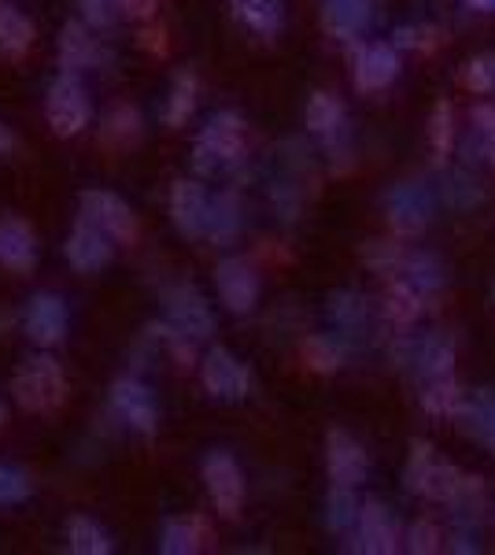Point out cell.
I'll list each match as a JSON object with an SVG mask.
<instances>
[{"label": "cell", "mask_w": 495, "mask_h": 555, "mask_svg": "<svg viewBox=\"0 0 495 555\" xmlns=\"http://www.w3.org/2000/svg\"><path fill=\"white\" fill-rule=\"evenodd\" d=\"M107 60V52L101 49V41L89 34L86 23H67L60 34V64L63 70L78 75V70H93Z\"/></svg>", "instance_id": "2e32d148"}, {"label": "cell", "mask_w": 495, "mask_h": 555, "mask_svg": "<svg viewBox=\"0 0 495 555\" xmlns=\"http://www.w3.org/2000/svg\"><path fill=\"white\" fill-rule=\"evenodd\" d=\"M30 474L15 463H0V507H15V504H26L30 500Z\"/></svg>", "instance_id": "f1b7e54d"}, {"label": "cell", "mask_w": 495, "mask_h": 555, "mask_svg": "<svg viewBox=\"0 0 495 555\" xmlns=\"http://www.w3.org/2000/svg\"><path fill=\"white\" fill-rule=\"evenodd\" d=\"M351 530L359 533L366 552H395L400 548V526L395 518L385 512L381 504H359V515H355V526Z\"/></svg>", "instance_id": "ac0fdd59"}, {"label": "cell", "mask_w": 495, "mask_h": 555, "mask_svg": "<svg viewBox=\"0 0 495 555\" xmlns=\"http://www.w3.org/2000/svg\"><path fill=\"white\" fill-rule=\"evenodd\" d=\"M23 330L34 345L41 348H56L67 341V330H70V308L60 293H34L23 308Z\"/></svg>", "instance_id": "5b68a950"}, {"label": "cell", "mask_w": 495, "mask_h": 555, "mask_svg": "<svg viewBox=\"0 0 495 555\" xmlns=\"http://www.w3.org/2000/svg\"><path fill=\"white\" fill-rule=\"evenodd\" d=\"M214 289H219L222 304L233 311V315H251L259 304V271L240 256H226L219 267H214Z\"/></svg>", "instance_id": "ba28073f"}, {"label": "cell", "mask_w": 495, "mask_h": 555, "mask_svg": "<svg viewBox=\"0 0 495 555\" xmlns=\"http://www.w3.org/2000/svg\"><path fill=\"white\" fill-rule=\"evenodd\" d=\"M470 82L477 89H495V60H473V64H470Z\"/></svg>", "instance_id": "d6a6232c"}, {"label": "cell", "mask_w": 495, "mask_h": 555, "mask_svg": "<svg viewBox=\"0 0 495 555\" xmlns=\"http://www.w3.org/2000/svg\"><path fill=\"white\" fill-rule=\"evenodd\" d=\"M164 315H167V326L182 330L193 341H207L214 334V315L207 308L204 293L188 282H178V285H167L164 289Z\"/></svg>", "instance_id": "8992f818"}, {"label": "cell", "mask_w": 495, "mask_h": 555, "mask_svg": "<svg viewBox=\"0 0 495 555\" xmlns=\"http://www.w3.org/2000/svg\"><path fill=\"white\" fill-rule=\"evenodd\" d=\"M12 149H15V133L0 122V156H4V152H12Z\"/></svg>", "instance_id": "e575fe53"}, {"label": "cell", "mask_w": 495, "mask_h": 555, "mask_svg": "<svg viewBox=\"0 0 495 555\" xmlns=\"http://www.w3.org/2000/svg\"><path fill=\"white\" fill-rule=\"evenodd\" d=\"M0 429H4V404H0Z\"/></svg>", "instance_id": "8d00e7d4"}, {"label": "cell", "mask_w": 495, "mask_h": 555, "mask_svg": "<svg viewBox=\"0 0 495 555\" xmlns=\"http://www.w3.org/2000/svg\"><path fill=\"white\" fill-rule=\"evenodd\" d=\"M207 201L211 196H207L200 182H174V190H170V219L185 237H204Z\"/></svg>", "instance_id": "e0dca14e"}, {"label": "cell", "mask_w": 495, "mask_h": 555, "mask_svg": "<svg viewBox=\"0 0 495 555\" xmlns=\"http://www.w3.org/2000/svg\"><path fill=\"white\" fill-rule=\"evenodd\" d=\"M400 52L385 41H374V44H363L355 52V86L366 89V93H381L389 89L395 78H400Z\"/></svg>", "instance_id": "5bb4252c"}, {"label": "cell", "mask_w": 495, "mask_h": 555, "mask_svg": "<svg viewBox=\"0 0 495 555\" xmlns=\"http://www.w3.org/2000/svg\"><path fill=\"white\" fill-rule=\"evenodd\" d=\"M204 486H207V496H211V504L219 507L222 515L233 518L240 512V504H245V470H240V463L233 460L230 452L214 449L204 455Z\"/></svg>", "instance_id": "52a82bcc"}, {"label": "cell", "mask_w": 495, "mask_h": 555, "mask_svg": "<svg viewBox=\"0 0 495 555\" xmlns=\"http://www.w3.org/2000/svg\"><path fill=\"white\" fill-rule=\"evenodd\" d=\"M359 515V500L351 486H333L329 489V504H326V526L333 533H351Z\"/></svg>", "instance_id": "4316f807"}, {"label": "cell", "mask_w": 495, "mask_h": 555, "mask_svg": "<svg viewBox=\"0 0 495 555\" xmlns=\"http://www.w3.org/2000/svg\"><path fill=\"white\" fill-rule=\"evenodd\" d=\"M63 253H67V263L75 267V271L93 274V271H101V267L112 263L115 241L107 237L101 227H93V222L78 215V222L67 234V245H63Z\"/></svg>", "instance_id": "8fae6325"}, {"label": "cell", "mask_w": 495, "mask_h": 555, "mask_svg": "<svg viewBox=\"0 0 495 555\" xmlns=\"http://www.w3.org/2000/svg\"><path fill=\"white\" fill-rule=\"evenodd\" d=\"M122 12L145 15V12H152V0H122Z\"/></svg>", "instance_id": "836d02e7"}, {"label": "cell", "mask_w": 495, "mask_h": 555, "mask_svg": "<svg viewBox=\"0 0 495 555\" xmlns=\"http://www.w3.org/2000/svg\"><path fill=\"white\" fill-rule=\"evenodd\" d=\"M200 382L211 400L222 404H237L251 392V371L230 348H207V356L200 360Z\"/></svg>", "instance_id": "277c9868"}, {"label": "cell", "mask_w": 495, "mask_h": 555, "mask_svg": "<svg viewBox=\"0 0 495 555\" xmlns=\"http://www.w3.org/2000/svg\"><path fill=\"white\" fill-rule=\"evenodd\" d=\"M200 522L196 518H167L159 530V552L164 555H193L200 552Z\"/></svg>", "instance_id": "d4e9b609"}, {"label": "cell", "mask_w": 495, "mask_h": 555, "mask_svg": "<svg viewBox=\"0 0 495 555\" xmlns=\"http://www.w3.org/2000/svg\"><path fill=\"white\" fill-rule=\"evenodd\" d=\"M30 44H34V23L15 4H0V52L4 56H23Z\"/></svg>", "instance_id": "cb8c5ba5"}, {"label": "cell", "mask_w": 495, "mask_h": 555, "mask_svg": "<svg viewBox=\"0 0 495 555\" xmlns=\"http://www.w3.org/2000/svg\"><path fill=\"white\" fill-rule=\"evenodd\" d=\"M452 363H455V356H452V348H447L444 337H426V341L418 345V366H421L426 378L444 382L447 374H452Z\"/></svg>", "instance_id": "83f0119b"}, {"label": "cell", "mask_w": 495, "mask_h": 555, "mask_svg": "<svg viewBox=\"0 0 495 555\" xmlns=\"http://www.w3.org/2000/svg\"><path fill=\"white\" fill-rule=\"evenodd\" d=\"M233 15L256 30L259 38H274L285 26V4L282 0H233Z\"/></svg>", "instance_id": "7402d4cb"}, {"label": "cell", "mask_w": 495, "mask_h": 555, "mask_svg": "<svg viewBox=\"0 0 495 555\" xmlns=\"http://www.w3.org/2000/svg\"><path fill=\"white\" fill-rule=\"evenodd\" d=\"M240 201L237 193H214L207 201V222H204V237H211L214 245H230L240 234Z\"/></svg>", "instance_id": "ffe728a7"}, {"label": "cell", "mask_w": 495, "mask_h": 555, "mask_svg": "<svg viewBox=\"0 0 495 555\" xmlns=\"http://www.w3.org/2000/svg\"><path fill=\"white\" fill-rule=\"evenodd\" d=\"M326 463H329V481L333 486H351L355 489L366 474V452L363 444L355 441L344 429H333L329 441H326Z\"/></svg>", "instance_id": "9a60e30c"}, {"label": "cell", "mask_w": 495, "mask_h": 555, "mask_svg": "<svg viewBox=\"0 0 495 555\" xmlns=\"http://www.w3.org/2000/svg\"><path fill=\"white\" fill-rule=\"evenodd\" d=\"M466 418H470L473 434L481 437L484 444H492V449H495V400L492 397L473 400L470 411H466Z\"/></svg>", "instance_id": "f546056e"}, {"label": "cell", "mask_w": 495, "mask_h": 555, "mask_svg": "<svg viewBox=\"0 0 495 555\" xmlns=\"http://www.w3.org/2000/svg\"><path fill=\"white\" fill-rule=\"evenodd\" d=\"M82 219L101 227L112 241H133L138 222H133L130 204L112 190H86L82 193Z\"/></svg>", "instance_id": "30bf717a"}, {"label": "cell", "mask_w": 495, "mask_h": 555, "mask_svg": "<svg viewBox=\"0 0 495 555\" xmlns=\"http://www.w3.org/2000/svg\"><path fill=\"white\" fill-rule=\"evenodd\" d=\"M308 130L329 152H348V145H351V127H348L344 104L333 101L329 93H314L311 96V104H308Z\"/></svg>", "instance_id": "4fadbf2b"}, {"label": "cell", "mask_w": 495, "mask_h": 555, "mask_svg": "<svg viewBox=\"0 0 495 555\" xmlns=\"http://www.w3.org/2000/svg\"><path fill=\"white\" fill-rule=\"evenodd\" d=\"M473 4H481V8H495V0H473Z\"/></svg>", "instance_id": "d590c367"}, {"label": "cell", "mask_w": 495, "mask_h": 555, "mask_svg": "<svg viewBox=\"0 0 495 555\" xmlns=\"http://www.w3.org/2000/svg\"><path fill=\"white\" fill-rule=\"evenodd\" d=\"M89 115H93V104H89L82 78L70 75V70L52 78L49 93H44V119H49V127L63 133V138H70V133L89 127Z\"/></svg>", "instance_id": "3957f363"}, {"label": "cell", "mask_w": 495, "mask_h": 555, "mask_svg": "<svg viewBox=\"0 0 495 555\" xmlns=\"http://www.w3.org/2000/svg\"><path fill=\"white\" fill-rule=\"evenodd\" d=\"M112 408H115V415L133 429V434H156V426H159L156 392H152L141 378L126 374V378L115 382L112 385Z\"/></svg>", "instance_id": "9c48e42d"}, {"label": "cell", "mask_w": 495, "mask_h": 555, "mask_svg": "<svg viewBox=\"0 0 495 555\" xmlns=\"http://www.w3.org/2000/svg\"><path fill=\"white\" fill-rule=\"evenodd\" d=\"M385 211H389L395 230L418 234V230H426V222L433 219V196H429L426 185H418V182L392 185V190L385 193Z\"/></svg>", "instance_id": "7c38bea8"}, {"label": "cell", "mask_w": 495, "mask_h": 555, "mask_svg": "<svg viewBox=\"0 0 495 555\" xmlns=\"http://www.w3.org/2000/svg\"><path fill=\"white\" fill-rule=\"evenodd\" d=\"M193 107H196V78L193 70H182L174 78V86H170V96L164 104V122L167 127H182L188 115H193Z\"/></svg>", "instance_id": "484cf974"}, {"label": "cell", "mask_w": 495, "mask_h": 555, "mask_svg": "<svg viewBox=\"0 0 495 555\" xmlns=\"http://www.w3.org/2000/svg\"><path fill=\"white\" fill-rule=\"evenodd\" d=\"M86 26H112L122 15V0H82Z\"/></svg>", "instance_id": "4dcf8cb0"}, {"label": "cell", "mask_w": 495, "mask_h": 555, "mask_svg": "<svg viewBox=\"0 0 495 555\" xmlns=\"http://www.w3.org/2000/svg\"><path fill=\"white\" fill-rule=\"evenodd\" d=\"M322 20H326V30L337 34V38H359L370 26L374 8L370 0H326Z\"/></svg>", "instance_id": "44dd1931"}, {"label": "cell", "mask_w": 495, "mask_h": 555, "mask_svg": "<svg viewBox=\"0 0 495 555\" xmlns=\"http://www.w3.org/2000/svg\"><path fill=\"white\" fill-rule=\"evenodd\" d=\"M248 149V130L245 119L237 112H214L211 119L204 122V130L196 133L193 145V167L200 175H219L230 171L245 159Z\"/></svg>", "instance_id": "6da1fadb"}, {"label": "cell", "mask_w": 495, "mask_h": 555, "mask_svg": "<svg viewBox=\"0 0 495 555\" xmlns=\"http://www.w3.org/2000/svg\"><path fill=\"white\" fill-rule=\"evenodd\" d=\"M411 285L418 293H433L440 289V267L433 263L429 256H414V263H411Z\"/></svg>", "instance_id": "1f68e13d"}, {"label": "cell", "mask_w": 495, "mask_h": 555, "mask_svg": "<svg viewBox=\"0 0 495 555\" xmlns=\"http://www.w3.org/2000/svg\"><path fill=\"white\" fill-rule=\"evenodd\" d=\"M38 263V237L23 219H0V267L30 271Z\"/></svg>", "instance_id": "d6986e66"}, {"label": "cell", "mask_w": 495, "mask_h": 555, "mask_svg": "<svg viewBox=\"0 0 495 555\" xmlns=\"http://www.w3.org/2000/svg\"><path fill=\"white\" fill-rule=\"evenodd\" d=\"M12 392L26 411H52L67 392V378H63V366L52 360L49 352L30 356L12 378Z\"/></svg>", "instance_id": "7a4b0ae2"}, {"label": "cell", "mask_w": 495, "mask_h": 555, "mask_svg": "<svg viewBox=\"0 0 495 555\" xmlns=\"http://www.w3.org/2000/svg\"><path fill=\"white\" fill-rule=\"evenodd\" d=\"M67 548L75 555H107V552H115V541L96 518L75 515L67 522Z\"/></svg>", "instance_id": "603a6c76"}]
</instances>
